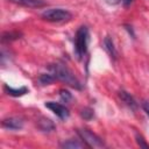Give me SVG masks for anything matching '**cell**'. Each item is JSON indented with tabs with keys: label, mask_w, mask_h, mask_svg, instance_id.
<instances>
[{
	"label": "cell",
	"mask_w": 149,
	"mask_h": 149,
	"mask_svg": "<svg viewBox=\"0 0 149 149\" xmlns=\"http://www.w3.org/2000/svg\"><path fill=\"white\" fill-rule=\"evenodd\" d=\"M20 36H21V34L17 31H7V33L2 34L1 41L2 42H9V41H14V40L20 38Z\"/></svg>",
	"instance_id": "obj_14"
},
{
	"label": "cell",
	"mask_w": 149,
	"mask_h": 149,
	"mask_svg": "<svg viewBox=\"0 0 149 149\" xmlns=\"http://www.w3.org/2000/svg\"><path fill=\"white\" fill-rule=\"evenodd\" d=\"M142 108L146 112V114L149 116V101H147V100L142 101Z\"/></svg>",
	"instance_id": "obj_18"
},
{
	"label": "cell",
	"mask_w": 149,
	"mask_h": 149,
	"mask_svg": "<svg viewBox=\"0 0 149 149\" xmlns=\"http://www.w3.org/2000/svg\"><path fill=\"white\" fill-rule=\"evenodd\" d=\"M77 134L79 135L80 140L88 147V148H102L105 147V143L100 136L92 133L88 129H78Z\"/></svg>",
	"instance_id": "obj_4"
},
{
	"label": "cell",
	"mask_w": 149,
	"mask_h": 149,
	"mask_svg": "<svg viewBox=\"0 0 149 149\" xmlns=\"http://www.w3.org/2000/svg\"><path fill=\"white\" fill-rule=\"evenodd\" d=\"M81 116L84 118V119H86V120H90V119H92L93 118V109H91V108H88V107H86V108H84L83 111H81Z\"/></svg>",
	"instance_id": "obj_17"
},
{
	"label": "cell",
	"mask_w": 149,
	"mask_h": 149,
	"mask_svg": "<svg viewBox=\"0 0 149 149\" xmlns=\"http://www.w3.org/2000/svg\"><path fill=\"white\" fill-rule=\"evenodd\" d=\"M1 125L6 129L19 130V129H22L23 128V120L21 118H17V116H10V118L3 119L1 121Z\"/></svg>",
	"instance_id": "obj_6"
},
{
	"label": "cell",
	"mask_w": 149,
	"mask_h": 149,
	"mask_svg": "<svg viewBox=\"0 0 149 149\" xmlns=\"http://www.w3.org/2000/svg\"><path fill=\"white\" fill-rule=\"evenodd\" d=\"M55 76L52 73H42L38 77V83L41 85H50L54 80H55Z\"/></svg>",
	"instance_id": "obj_13"
},
{
	"label": "cell",
	"mask_w": 149,
	"mask_h": 149,
	"mask_svg": "<svg viewBox=\"0 0 149 149\" xmlns=\"http://www.w3.org/2000/svg\"><path fill=\"white\" fill-rule=\"evenodd\" d=\"M104 48H105V50L108 52V55L112 57V58H116V56H118V52H116V49H115V47H114V43H113V40L109 37V36H106L105 38H104Z\"/></svg>",
	"instance_id": "obj_11"
},
{
	"label": "cell",
	"mask_w": 149,
	"mask_h": 149,
	"mask_svg": "<svg viewBox=\"0 0 149 149\" xmlns=\"http://www.w3.org/2000/svg\"><path fill=\"white\" fill-rule=\"evenodd\" d=\"M41 16L49 21V22H64V21H69L72 17V14L63 8H50V9H45Z\"/></svg>",
	"instance_id": "obj_3"
},
{
	"label": "cell",
	"mask_w": 149,
	"mask_h": 149,
	"mask_svg": "<svg viewBox=\"0 0 149 149\" xmlns=\"http://www.w3.org/2000/svg\"><path fill=\"white\" fill-rule=\"evenodd\" d=\"M118 95H119V98L121 99V101H122L126 106H128L130 109H134V111H135V109L137 108V102L135 101V99H134L128 92L121 90V91H119Z\"/></svg>",
	"instance_id": "obj_8"
},
{
	"label": "cell",
	"mask_w": 149,
	"mask_h": 149,
	"mask_svg": "<svg viewBox=\"0 0 149 149\" xmlns=\"http://www.w3.org/2000/svg\"><path fill=\"white\" fill-rule=\"evenodd\" d=\"M50 71L51 73L55 76L56 79L65 83L66 85L73 87V88H77V90H81V84L80 81L78 80V78L74 76V73L64 64L62 63H56V64H52L50 65Z\"/></svg>",
	"instance_id": "obj_1"
},
{
	"label": "cell",
	"mask_w": 149,
	"mask_h": 149,
	"mask_svg": "<svg viewBox=\"0 0 149 149\" xmlns=\"http://www.w3.org/2000/svg\"><path fill=\"white\" fill-rule=\"evenodd\" d=\"M119 1H120V0H106V2L109 3V5H116Z\"/></svg>",
	"instance_id": "obj_20"
},
{
	"label": "cell",
	"mask_w": 149,
	"mask_h": 149,
	"mask_svg": "<svg viewBox=\"0 0 149 149\" xmlns=\"http://www.w3.org/2000/svg\"><path fill=\"white\" fill-rule=\"evenodd\" d=\"M59 95H61V99H62L63 101H65V102H68V101H70V100L72 99L71 93H70L69 91H66V90H61V91H59Z\"/></svg>",
	"instance_id": "obj_16"
},
{
	"label": "cell",
	"mask_w": 149,
	"mask_h": 149,
	"mask_svg": "<svg viewBox=\"0 0 149 149\" xmlns=\"http://www.w3.org/2000/svg\"><path fill=\"white\" fill-rule=\"evenodd\" d=\"M10 2L22 6V7H28V8H41L47 5L44 0H9Z\"/></svg>",
	"instance_id": "obj_7"
},
{
	"label": "cell",
	"mask_w": 149,
	"mask_h": 149,
	"mask_svg": "<svg viewBox=\"0 0 149 149\" xmlns=\"http://www.w3.org/2000/svg\"><path fill=\"white\" fill-rule=\"evenodd\" d=\"M3 90H5V92L8 95H12V97H21V95H23V94H26L28 92V88L26 86H21L19 88H14L12 86L5 85L3 86Z\"/></svg>",
	"instance_id": "obj_10"
},
{
	"label": "cell",
	"mask_w": 149,
	"mask_h": 149,
	"mask_svg": "<svg viewBox=\"0 0 149 149\" xmlns=\"http://www.w3.org/2000/svg\"><path fill=\"white\" fill-rule=\"evenodd\" d=\"M44 105H45V107H47V108H49L52 113H55V114H56L59 119H62V120L68 119V118H69V115H70V112H69L68 107H65L64 105H62V104H59V102H55V101H47Z\"/></svg>",
	"instance_id": "obj_5"
},
{
	"label": "cell",
	"mask_w": 149,
	"mask_h": 149,
	"mask_svg": "<svg viewBox=\"0 0 149 149\" xmlns=\"http://www.w3.org/2000/svg\"><path fill=\"white\" fill-rule=\"evenodd\" d=\"M88 29L86 26H81L78 28L76 36H74V54L76 56L80 59L87 51V45H88Z\"/></svg>",
	"instance_id": "obj_2"
},
{
	"label": "cell",
	"mask_w": 149,
	"mask_h": 149,
	"mask_svg": "<svg viewBox=\"0 0 149 149\" xmlns=\"http://www.w3.org/2000/svg\"><path fill=\"white\" fill-rule=\"evenodd\" d=\"M37 127L42 130V132H52L55 130V125L50 119L47 118H41L37 121Z\"/></svg>",
	"instance_id": "obj_12"
},
{
	"label": "cell",
	"mask_w": 149,
	"mask_h": 149,
	"mask_svg": "<svg viewBox=\"0 0 149 149\" xmlns=\"http://www.w3.org/2000/svg\"><path fill=\"white\" fill-rule=\"evenodd\" d=\"M135 137H136V142H137V144H139L141 148H146V149H149V144L146 142L144 137H143L141 134H136V135H135Z\"/></svg>",
	"instance_id": "obj_15"
},
{
	"label": "cell",
	"mask_w": 149,
	"mask_h": 149,
	"mask_svg": "<svg viewBox=\"0 0 149 149\" xmlns=\"http://www.w3.org/2000/svg\"><path fill=\"white\" fill-rule=\"evenodd\" d=\"M61 147L62 148H65V149H83V148H86L87 146L83 141L70 139V140H66V141L62 142L61 143Z\"/></svg>",
	"instance_id": "obj_9"
},
{
	"label": "cell",
	"mask_w": 149,
	"mask_h": 149,
	"mask_svg": "<svg viewBox=\"0 0 149 149\" xmlns=\"http://www.w3.org/2000/svg\"><path fill=\"white\" fill-rule=\"evenodd\" d=\"M123 1V5L126 6V7H128L129 5H132L133 2H134V0H122Z\"/></svg>",
	"instance_id": "obj_19"
}]
</instances>
